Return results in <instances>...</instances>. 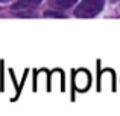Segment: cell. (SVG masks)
Here are the masks:
<instances>
[{
	"label": "cell",
	"instance_id": "1",
	"mask_svg": "<svg viewBox=\"0 0 120 116\" xmlns=\"http://www.w3.org/2000/svg\"><path fill=\"white\" fill-rule=\"evenodd\" d=\"M103 5H105V0H82L75 11V15L81 18H91L102 11Z\"/></svg>",
	"mask_w": 120,
	"mask_h": 116
},
{
	"label": "cell",
	"instance_id": "2",
	"mask_svg": "<svg viewBox=\"0 0 120 116\" xmlns=\"http://www.w3.org/2000/svg\"><path fill=\"white\" fill-rule=\"evenodd\" d=\"M75 87L81 92L90 87V75L87 70H78L75 73Z\"/></svg>",
	"mask_w": 120,
	"mask_h": 116
},
{
	"label": "cell",
	"instance_id": "3",
	"mask_svg": "<svg viewBox=\"0 0 120 116\" xmlns=\"http://www.w3.org/2000/svg\"><path fill=\"white\" fill-rule=\"evenodd\" d=\"M43 2V0H18V2L14 3V6H12V9L14 11H20V9H34L37 5H40V3Z\"/></svg>",
	"mask_w": 120,
	"mask_h": 116
},
{
	"label": "cell",
	"instance_id": "4",
	"mask_svg": "<svg viewBox=\"0 0 120 116\" xmlns=\"http://www.w3.org/2000/svg\"><path fill=\"white\" fill-rule=\"evenodd\" d=\"M78 0H50V6L55 9H67L73 6Z\"/></svg>",
	"mask_w": 120,
	"mask_h": 116
},
{
	"label": "cell",
	"instance_id": "5",
	"mask_svg": "<svg viewBox=\"0 0 120 116\" xmlns=\"http://www.w3.org/2000/svg\"><path fill=\"white\" fill-rule=\"evenodd\" d=\"M44 15H46V17H58V18H62V17H64V14H61V12H53V11L44 12Z\"/></svg>",
	"mask_w": 120,
	"mask_h": 116
},
{
	"label": "cell",
	"instance_id": "6",
	"mask_svg": "<svg viewBox=\"0 0 120 116\" xmlns=\"http://www.w3.org/2000/svg\"><path fill=\"white\" fill-rule=\"evenodd\" d=\"M0 2H8V0H0Z\"/></svg>",
	"mask_w": 120,
	"mask_h": 116
}]
</instances>
